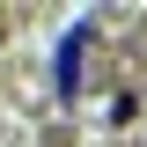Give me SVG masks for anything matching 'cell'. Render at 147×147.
Here are the masks:
<instances>
[{"instance_id": "obj_1", "label": "cell", "mask_w": 147, "mask_h": 147, "mask_svg": "<svg viewBox=\"0 0 147 147\" xmlns=\"http://www.w3.org/2000/svg\"><path fill=\"white\" fill-rule=\"evenodd\" d=\"M88 44H96V22H88V15L59 30V44H52V96H59V103H74V96H81V74H88Z\"/></svg>"}]
</instances>
